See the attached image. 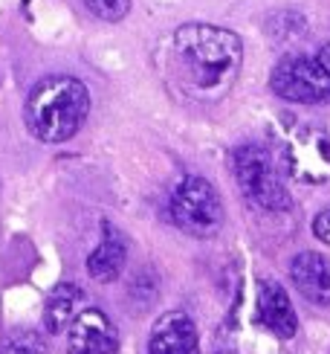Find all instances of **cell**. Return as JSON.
Instances as JSON below:
<instances>
[{"label":"cell","mask_w":330,"mask_h":354,"mask_svg":"<svg viewBox=\"0 0 330 354\" xmlns=\"http://www.w3.org/2000/svg\"><path fill=\"white\" fill-rule=\"evenodd\" d=\"M101 230H104V239L93 253H90L87 273L93 276L96 282H113V279H119V273L125 270L128 244L122 235H119V230H113L110 224H101Z\"/></svg>","instance_id":"cell-11"},{"label":"cell","mask_w":330,"mask_h":354,"mask_svg":"<svg viewBox=\"0 0 330 354\" xmlns=\"http://www.w3.org/2000/svg\"><path fill=\"white\" fill-rule=\"evenodd\" d=\"M244 44L232 29L215 24H183L171 38L168 76L177 93L191 102H217L237 82Z\"/></svg>","instance_id":"cell-1"},{"label":"cell","mask_w":330,"mask_h":354,"mask_svg":"<svg viewBox=\"0 0 330 354\" xmlns=\"http://www.w3.org/2000/svg\"><path fill=\"white\" fill-rule=\"evenodd\" d=\"M168 212L174 224L194 235V239H212V235L223 227V203L217 198L215 186L206 177H183L171 192Z\"/></svg>","instance_id":"cell-3"},{"label":"cell","mask_w":330,"mask_h":354,"mask_svg":"<svg viewBox=\"0 0 330 354\" xmlns=\"http://www.w3.org/2000/svg\"><path fill=\"white\" fill-rule=\"evenodd\" d=\"M269 84L281 99L298 102V105H327L330 102V76L319 64V58L310 55L293 53L281 58L273 70Z\"/></svg>","instance_id":"cell-5"},{"label":"cell","mask_w":330,"mask_h":354,"mask_svg":"<svg viewBox=\"0 0 330 354\" xmlns=\"http://www.w3.org/2000/svg\"><path fill=\"white\" fill-rule=\"evenodd\" d=\"M258 317L264 326L273 331L281 340H293L298 334V317H295V308L275 279H264L261 288H258Z\"/></svg>","instance_id":"cell-9"},{"label":"cell","mask_w":330,"mask_h":354,"mask_svg":"<svg viewBox=\"0 0 330 354\" xmlns=\"http://www.w3.org/2000/svg\"><path fill=\"white\" fill-rule=\"evenodd\" d=\"M316 58H319V64L327 70V76H330V44H324V47L319 50V55H316Z\"/></svg>","instance_id":"cell-17"},{"label":"cell","mask_w":330,"mask_h":354,"mask_svg":"<svg viewBox=\"0 0 330 354\" xmlns=\"http://www.w3.org/2000/svg\"><path fill=\"white\" fill-rule=\"evenodd\" d=\"M313 232H316V239L322 244L330 247V209H324V212H319L316 218H313Z\"/></svg>","instance_id":"cell-16"},{"label":"cell","mask_w":330,"mask_h":354,"mask_svg":"<svg viewBox=\"0 0 330 354\" xmlns=\"http://www.w3.org/2000/svg\"><path fill=\"white\" fill-rule=\"evenodd\" d=\"M290 279L313 305H330V259L322 253H298L290 264Z\"/></svg>","instance_id":"cell-10"},{"label":"cell","mask_w":330,"mask_h":354,"mask_svg":"<svg viewBox=\"0 0 330 354\" xmlns=\"http://www.w3.org/2000/svg\"><path fill=\"white\" fill-rule=\"evenodd\" d=\"M232 171H235L237 189L244 192V198L255 209L281 212L290 206L287 189L281 186L273 160H269V154L261 145H241L232 154Z\"/></svg>","instance_id":"cell-4"},{"label":"cell","mask_w":330,"mask_h":354,"mask_svg":"<svg viewBox=\"0 0 330 354\" xmlns=\"http://www.w3.org/2000/svg\"><path fill=\"white\" fill-rule=\"evenodd\" d=\"M148 354H200L194 319L186 311L162 314L148 337Z\"/></svg>","instance_id":"cell-8"},{"label":"cell","mask_w":330,"mask_h":354,"mask_svg":"<svg viewBox=\"0 0 330 354\" xmlns=\"http://www.w3.org/2000/svg\"><path fill=\"white\" fill-rule=\"evenodd\" d=\"M0 354H47V343L38 331H14L3 340Z\"/></svg>","instance_id":"cell-13"},{"label":"cell","mask_w":330,"mask_h":354,"mask_svg":"<svg viewBox=\"0 0 330 354\" xmlns=\"http://www.w3.org/2000/svg\"><path fill=\"white\" fill-rule=\"evenodd\" d=\"M84 6L96 15V18L108 21V24H116L122 21L128 9H130V0H84Z\"/></svg>","instance_id":"cell-15"},{"label":"cell","mask_w":330,"mask_h":354,"mask_svg":"<svg viewBox=\"0 0 330 354\" xmlns=\"http://www.w3.org/2000/svg\"><path fill=\"white\" fill-rule=\"evenodd\" d=\"M84 299V293L79 285L72 282H61L50 290L47 302H43V326L50 334H61L64 328H70V322L76 319V311Z\"/></svg>","instance_id":"cell-12"},{"label":"cell","mask_w":330,"mask_h":354,"mask_svg":"<svg viewBox=\"0 0 330 354\" xmlns=\"http://www.w3.org/2000/svg\"><path fill=\"white\" fill-rule=\"evenodd\" d=\"M266 29H269V35L278 41H293L295 35L304 32V18L298 12H278L269 18Z\"/></svg>","instance_id":"cell-14"},{"label":"cell","mask_w":330,"mask_h":354,"mask_svg":"<svg viewBox=\"0 0 330 354\" xmlns=\"http://www.w3.org/2000/svg\"><path fill=\"white\" fill-rule=\"evenodd\" d=\"M287 171L302 186H322L330 180V134L322 128H298L284 142Z\"/></svg>","instance_id":"cell-6"},{"label":"cell","mask_w":330,"mask_h":354,"mask_svg":"<svg viewBox=\"0 0 330 354\" xmlns=\"http://www.w3.org/2000/svg\"><path fill=\"white\" fill-rule=\"evenodd\" d=\"M67 348L70 354H116L119 334L116 326L108 319V314L87 308L76 314V319L67 328Z\"/></svg>","instance_id":"cell-7"},{"label":"cell","mask_w":330,"mask_h":354,"mask_svg":"<svg viewBox=\"0 0 330 354\" xmlns=\"http://www.w3.org/2000/svg\"><path fill=\"white\" fill-rule=\"evenodd\" d=\"M90 113L87 87L72 76L41 79L26 99V125L41 142H67Z\"/></svg>","instance_id":"cell-2"}]
</instances>
